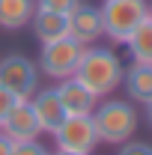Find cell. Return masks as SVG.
<instances>
[{
  "label": "cell",
  "instance_id": "obj_16",
  "mask_svg": "<svg viewBox=\"0 0 152 155\" xmlns=\"http://www.w3.org/2000/svg\"><path fill=\"white\" fill-rule=\"evenodd\" d=\"M116 155H152V143L146 140H125V143H119V152Z\"/></svg>",
  "mask_w": 152,
  "mask_h": 155
},
{
  "label": "cell",
  "instance_id": "obj_5",
  "mask_svg": "<svg viewBox=\"0 0 152 155\" xmlns=\"http://www.w3.org/2000/svg\"><path fill=\"white\" fill-rule=\"evenodd\" d=\"M51 137H54L60 152H78V155H93L95 146L101 143L98 131H95V122H93V114L90 116H66Z\"/></svg>",
  "mask_w": 152,
  "mask_h": 155
},
{
  "label": "cell",
  "instance_id": "obj_3",
  "mask_svg": "<svg viewBox=\"0 0 152 155\" xmlns=\"http://www.w3.org/2000/svg\"><path fill=\"white\" fill-rule=\"evenodd\" d=\"M98 9H101L104 36L119 45L131 36L137 24L149 18V0H104Z\"/></svg>",
  "mask_w": 152,
  "mask_h": 155
},
{
  "label": "cell",
  "instance_id": "obj_13",
  "mask_svg": "<svg viewBox=\"0 0 152 155\" xmlns=\"http://www.w3.org/2000/svg\"><path fill=\"white\" fill-rule=\"evenodd\" d=\"M36 12V0H0V30H21Z\"/></svg>",
  "mask_w": 152,
  "mask_h": 155
},
{
  "label": "cell",
  "instance_id": "obj_18",
  "mask_svg": "<svg viewBox=\"0 0 152 155\" xmlns=\"http://www.w3.org/2000/svg\"><path fill=\"white\" fill-rule=\"evenodd\" d=\"M12 155H51L39 140H24V143H12Z\"/></svg>",
  "mask_w": 152,
  "mask_h": 155
},
{
  "label": "cell",
  "instance_id": "obj_10",
  "mask_svg": "<svg viewBox=\"0 0 152 155\" xmlns=\"http://www.w3.org/2000/svg\"><path fill=\"white\" fill-rule=\"evenodd\" d=\"M54 90H57V96H60V101H63V107H66L69 116H90L95 110V104H98V98H95L75 75L57 81Z\"/></svg>",
  "mask_w": 152,
  "mask_h": 155
},
{
  "label": "cell",
  "instance_id": "obj_20",
  "mask_svg": "<svg viewBox=\"0 0 152 155\" xmlns=\"http://www.w3.org/2000/svg\"><path fill=\"white\" fill-rule=\"evenodd\" d=\"M143 107H146V122L152 125V101H149V104H143Z\"/></svg>",
  "mask_w": 152,
  "mask_h": 155
},
{
  "label": "cell",
  "instance_id": "obj_17",
  "mask_svg": "<svg viewBox=\"0 0 152 155\" xmlns=\"http://www.w3.org/2000/svg\"><path fill=\"white\" fill-rule=\"evenodd\" d=\"M18 101H21V98L15 96L12 90H6V87L0 84V125H3V119H6V116L12 114V107H15Z\"/></svg>",
  "mask_w": 152,
  "mask_h": 155
},
{
  "label": "cell",
  "instance_id": "obj_22",
  "mask_svg": "<svg viewBox=\"0 0 152 155\" xmlns=\"http://www.w3.org/2000/svg\"><path fill=\"white\" fill-rule=\"evenodd\" d=\"M149 21H152V3H149Z\"/></svg>",
  "mask_w": 152,
  "mask_h": 155
},
{
  "label": "cell",
  "instance_id": "obj_12",
  "mask_svg": "<svg viewBox=\"0 0 152 155\" xmlns=\"http://www.w3.org/2000/svg\"><path fill=\"white\" fill-rule=\"evenodd\" d=\"M30 27H33V36H36L42 45L69 36V18L60 15V12H48V9H36L33 18H30Z\"/></svg>",
  "mask_w": 152,
  "mask_h": 155
},
{
  "label": "cell",
  "instance_id": "obj_7",
  "mask_svg": "<svg viewBox=\"0 0 152 155\" xmlns=\"http://www.w3.org/2000/svg\"><path fill=\"white\" fill-rule=\"evenodd\" d=\"M66 18H69V36L75 42H81L84 48L95 45L98 39H104V24H101V9L98 6L81 0Z\"/></svg>",
  "mask_w": 152,
  "mask_h": 155
},
{
  "label": "cell",
  "instance_id": "obj_19",
  "mask_svg": "<svg viewBox=\"0 0 152 155\" xmlns=\"http://www.w3.org/2000/svg\"><path fill=\"white\" fill-rule=\"evenodd\" d=\"M0 155H12V140L0 131Z\"/></svg>",
  "mask_w": 152,
  "mask_h": 155
},
{
  "label": "cell",
  "instance_id": "obj_6",
  "mask_svg": "<svg viewBox=\"0 0 152 155\" xmlns=\"http://www.w3.org/2000/svg\"><path fill=\"white\" fill-rule=\"evenodd\" d=\"M0 84L12 90L21 101H30L39 90V66L24 54H9L0 60Z\"/></svg>",
  "mask_w": 152,
  "mask_h": 155
},
{
  "label": "cell",
  "instance_id": "obj_15",
  "mask_svg": "<svg viewBox=\"0 0 152 155\" xmlns=\"http://www.w3.org/2000/svg\"><path fill=\"white\" fill-rule=\"evenodd\" d=\"M81 0H36V9H48V12H60V15H69Z\"/></svg>",
  "mask_w": 152,
  "mask_h": 155
},
{
  "label": "cell",
  "instance_id": "obj_11",
  "mask_svg": "<svg viewBox=\"0 0 152 155\" xmlns=\"http://www.w3.org/2000/svg\"><path fill=\"white\" fill-rule=\"evenodd\" d=\"M122 90H125L128 101L149 104L152 101V63H131V66H125Z\"/></svg>",
  "mask_w": 152,
  "mask_h": 155
},
{
  "label": "cell",
  "instance_id": "obj_8",
  "mask_svg": "<svg viewBox=\"0 0 152 155\" xmlns=\"http://www.w3.org/2000/svg\"><path fill=\"white\" fill-rule=\"evenodd\" d=\"M30 107H33L39 125H42V134H54V131H57V125L69 116L54 87H42V90H36L33 98H30Z\"/></svg>",
  "mask_w": 152,
  "mask_h": 155
},
{
  "label": "cell",
  "instance_id": "obj_21",
  "mask_svg": "<svg viewBox=\"0 0 152 155\" xmlns=\"http://www.w3.org/2000/svg\"><path fill=\"white\" fill-rule=\"evenodd\" d=\"M54 155H78V152H60V149H57V152H54Z\"/></svg>",
  "mask_w": 152,
  "mask_h": 155
},
{
  "label": "cell",
  "instance_id": "obj_4",
  "mask_svg": "<svg viewBox=\"0 0 152 155\" xmlns=\"http://www.w3.org/2000/svg\"><path fill=\"white\" fill-rule=\"evenodd\" d=\"M81 54H84V45L75 42L72 36L54 39V42H45L42 51H39V75L51 78V81H63V78H72L81 63Z\"/></svg>",
  "mask_w": 152,
  "mask_h": 155
},
{
  "label": "cell",
  "instance_id": "obj_14",
  "mask_svg": "<svg viewBox=\"0 0 152 155\" xmlns=\"http://www.w3.org/2000/svg\"><path fill=\"white\" fill-rule=\"evenodd\" d=\"M122 45L128 48L131 63H152V21L146 18L143 24H137Z\"/></svg>",
  "mask_w": 152,
  "mask_h": 155
},
{
  "label": "cell",
  "instance_id": "obj_9",
  "mask_svg": "<svg viewBox=\"0 0 152 155\" xmlns=\"http://www.w3.org/2000/svg\"><path fill=\"white\" fill-rule=\"evenodd\" d=\"M0 131L9 137L12 143L39 140V134H42V125H39V119H36V114H33V107H30V101H18V104L12 107V114L3 119Z\"/></svg>",
  "mask_w": 152,
  "mask_h": 155
},
{
  "label": "cell",
  "instance_id": "obj_1",
  "mask_svg": "<svg viewBox=\"0 0 152 155\" xmlns=\"http://www.w3.org/2000/svg\"><path fill=\"white\" fill-rule=\"evenodd\" d=\"M122 75H125V63L119 60L114 48H104V45H87L75 69V78L95 98H104L114 90H119Z\"/></svg>",
  "mask_w": 152,
  "mask_h": 155
},
{
  "label": "cell",
  "instance_id": "obj_2",
  "mask_svg": "<svg viewBox=\"0 0 152 155\" xmlns=\"http://www.w3.org/2000/svg\"><path fill=\"white\" fill-rule=\"evenodd\" d=\"M93 122L95 131H98V140L101 143H111V146H119L125 140H131L137 134V125H140V116H137V107L128 98H98L93 110Z\"/></svg>",
  "mask_w": 152,
  "mask_h": 155
}]
</instances>
